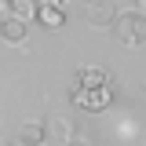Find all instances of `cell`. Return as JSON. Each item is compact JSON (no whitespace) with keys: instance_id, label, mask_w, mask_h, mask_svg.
<instances>
[{"instance_id":"obj_10","label":"cell","mask_w":146,"mask_h":146,"mask_svg":"<svg viewBox=\"0 0 146 146\" xmlns=\"http://www.w3.org/2000/svg\"><path fill=\"white\" fill-rule=\"evenodd\" d=\"M131 4H135L131 11H139V15H146V0H131Z\"/></svg>"},{"instance_id":"obj_3","label":"cell","mask_w":146,"mask_h":146,"mask_svg":"<svg viewBox=\"0 0 146 146\" xmlns=\"http://www.w3.org/2000/svg\"><path fill=\"white\" fill-rule=\"evenodd\" d=\"M84 18L91 26L106 29V26L117 22V7H113V0H84Z\"/></svg>"},{"instance_id":"obj_8","label":"cell","mask_w":146,"mask_h":146,"mask_svg":"<svg viewBox=\"0 0 146 146\" xmlns=\"http://www.w3.org/2000/svg\"><path fill=\"white\" fill-rule=\"evenodd\" d=\"M36 4L40 0H11V15L22 18V22H29V18H36Z\"/></svg>"},{"instance_id":"obj_6","label":"cell","mask_w":146,"mask_h":146,"mask_svg":"<svg viewBox=\"0 0 146 146\" xmlns=\"http://www.w3.org/2000/svg\"><path fill=\"white\" fill-rule=\"evenodd\" d=\"M113 80H110V73L102 66H88V70H77L73 77V88H110Z\"/></svg>"},{"instance_id":"obj_11","label":"cell","mask_w":146,"mask_h":146,"mask_svg":"<svg viewBox=\"0 0 146 146\" xmlns=\"http://www.w3.org/2000/svg\"><path fill=\"white\" fill-rule=\"evenodd\" d=\"M66 146H91L88 139H73V143H66Z\"/></svg>"},{"instance_id":"obj_12","label":"cell","mask_w":146,"mask_h":146,"mask_svg":"<svg viewBox=\"0 0 146 146\" xmlns=\"http://www.w3.org/2000/svg\"><path fill=\"white\" fill-rule=\"evenodd\" d=\"M0 26H4V18H0Z\"/></svg>"},{"instance_id":"obj_13","label":"cell","mask_w":146,"mask_h":146,"mask_svg":"<svg viewBox=\"0 0 146 146\" xmlns=\"http://www.w3.org/2000/svg\"><path fill=\"white\" fill-rule=\"evenodd\" d=\"M55 4H58V0H55Z\"/></svg>"},{"instance_id":"obj_9","label":"cell","mask_w":146,"mask_h":146,"mask_svg":"<svg viewBox=\"0 0 146 146\" xmlns=\"http://www.w3.org/2000/svg\"><path fill=\"white\" fill-rule=\"evenodd\" d=\"M11 15V0H0V18H7Z\"/></svg>"},{"instance_id":"obj_5","label":"cell","mask_w":146,"mask_h":146,"mask_svg":"<svg viewBox=\"0 0 146 146\" xmlns=\"http://www.w3.org/2000/svg\"><path fill=\"white\" fill-rule=\"evenodd\" d=\"M0 36H4L7 44H15V48H26L29 22H22V18H15V15H7V18H4V26H0Z\"/></svg>"},{"instance_id":"obj_4","label":"cell","mask_w":146,"mask_h":146,"mask_svg":"<svg viewBox=\"0 0 146 146\" xmlns=\"http://www.w3.org/2000/svg\"><path fill=\"white\" fill-rule=\"evenodd\" d=\"M36 22H40L44 29L58 33V29L66 26V11H62V4H55V0H40V4H36Z\"/></svg>"},{"instance_id":"obj_7","label":"cell","mask_w":146,"mask_h":146,"mask_svg":"<svg viewBox=\"0 0 146 146\" xmlns=\"http://www.w3.org/2000/svg\"><path fill=\"white\" fill-rule=\"evenodd\" d=\"M44 139H48V124H44V121H29V124H22V128H18V135H15L18 146H44Z\"/></svg>"},{"instance_id":"obj_1","label":"cell","mask_w":146,"mask_h":146,"mask_svg":"<svg viewBox=\"0 0 146 146\" xmlns=\"http://www.w3.org/2000/svg\"><path fill=\"white\" fill-rule=\"evenodd\" d=\"M113 33H117V40H121L124 48H143V44H146V15H139V11L117 15Z\"/></svg>"},{"instance_id":"obj_2","label":"cell","mask_w":146,"mask_h":146,"mask_svg":"<svg viewBox=\"0 0 146 146\" xmlns=\"http://www.w3.org/2000/svg\"><path fill=\"white\" fill-rule=\"evenodd\" d=\"M70 99H73V106H77V110L99 113V110H106L110 102H113V84H110V88H73Z\"/></svg>"}]
</instances>
